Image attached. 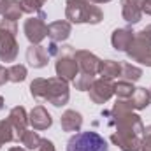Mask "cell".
I'll list each match as a JSON object with an SVG mask.
<instances>
[{"label": "cell", "mask_w": 151, "mask_h": 151, "mask_svg": "<svg viewBox=\"0 0 151 151\" xmlns=\"http://www.w3.org/2000/svg\"><path fill=\"white\" fill-rule=\"evenodd\" d=\"M65 18L69 23L76 25H99L104 19V12L99 5L88 0H67L65 2Z\"/></svg>", "instance_id": "obj_1"}, {"label": "cell", "mask_w": 151, "mask_h": 151, "mask_svg": "<svg viewBox=\"0 0 151 151\" xmlns=\"http://www.w3.org/2000/svg\"><path fill=\"white\" fill-rule=\"evenodd\" d=\"M16 35H18L16 21L2 19L0 21V62L9 63L18 58L19 46H18Z\"/></svg>", "instance_id": "obj_2"}, {"label": "cell", "mask_w": 151, "mask_h": 151, "mask_svg": "<svg viewBox=\"0 0 151 151\" xmlns=\"http://www.w3.org/2000/svg\"><path fill=\"white\" fill-rule=\"evenodd\" d=\"M55 70L56 76L72 83L76 79V76L79 74V67L76 62V47L70 44H63L58 46L56 51V63H55Z\"/></svg>", "instance_id": "obj_3"}, {"label": "cell", "mask_w": 151, "mask_h": 151, "mask_svg": "<svg viewBox=\"0 0 151 151\" xmlns=\"http://www.w3.org/2000/svg\"><path fill=\"white\" fill-rule=\"evenodd\" d=\"M67 151H109V146L100 134L88 130L74 134L67 142Z\"/></svg>", "instance_id": "obj_4"}, {"label": "cell", "mask_w": 151, "mask_h": 151, "mask_svg": "<svg viewBox=\"0 0 151 151\" xmlns=\"http://www.w3.org/2000/svg\"><path fill=\"white\" fill-rule=\"evenodd\" d=\"M109 118V125H113L118 134H134V135H142L144 132V125L139 114L134 111L118 114V116H107Z\"/></svg>", "instance_id": "obj_5"}, {"label": "cell", "mask_w": 151, "mask_h": 151, "mask_svg": "<svg viewBox=\"0 0 151 151\" xmlns=\"http://www.w3.org/2000/svg\"><path fill=\"white\" fill-rule=\"evenodd\" d=\"M23 34L28 39L30 44H40L47 37V23H46V12L39 11L23 23Z\"/></svg>", "instance_id": "obj_6"}, {"label": "cell", "mask_w": 151, "mask_h": 151, "mask_svg": "<svg viewBox=\"0 0 151 151\" xmlns=\"http://www.w3.org/2000/svg\"><path fill=\"white\" fill-rule=\"evenodd\" d=\"M70 99V91H69V81L62 79V77H49L47 79V91H46V102L53 104L55 107H63L67 106Z\"/></svg>", "instance_id": "obj_7"}, {"label": "cell", "mask_w": 151, "mask_h": 151, "mask_svg": "<svg viewBox=\"0 0 151 151\" xmlns=\"http://www.w3.org/2000/svg\"><path fill=\"white\" fill-rule=\"evenodd\" d=\"M90 93V100L93 104H106L111 100V97L114 95V83L113 79H106V77H100V79H95L93 84L90 86L88 90Z\"/></svg>", "instance_id": "obj_8"}, {"label": "cell", "mask_w": 151, "mask_h": 151, "mask_svg": "<svg viewBox=\"0 0 151 151\" xmlns=\"http://www.w3.org/2000/svg\"><path fill=\"white\" fill-rule=\"evenodd\" d=\"M76 62H77L79 72L90 74V76L99 74L100 58H99L95 53H91V51H88V49H77V51H76Z\"/></svg>", "instance_id": "obj_9"}, {"label": "cell", "mask_w": 151, "mask_h": 151, "mask_svg": "<svg viewBox=\"0 0 151 151\" xmlns=\"http://www.w3.org/2000/svg\"><path fill=\"white\" fill-rule=\"evenodd\" d=\"M127 55L132 62H139L141 65L151 67V46L144 44L141 39L134 37L130 47L127 49Z\"/></svg>", "instance_id": "obj_10"}, {"label": "cell", "mask_w": 151, "mask_h": 151, "mask_svg": "<svg viewBox=\"0 0 151 151\" xmlns=\"http://www.w3.org/2000/svg\"><path fill=\"white\" fill-rule=\"evenodd\" d=\"M7 121L11 123L14 134H16V142H19L21 135L25 134V130L28 128V114L25 111L23 106H16L9 111V116H7Z\"/></svg>", "instance_id": "obj_11"}, {"label": "cell", "mask_w": 151, "mask_h": 151, "mask_svg": "<svg viewBox=\"0 0 151 151\" xmlns=\"http://www.w3.org/2000/svg\"><path fill=\"white\" fill-rule=\"evenodd\" d=\"M28 125L37 132L47 130L53 125V116L49 114V111L44 106H35L28 114Z\"/></svg>", "instance_id": "obj_12"}, {"label": "cell", "mask_w": 151, "mask_h": 151, "mask_svg": "<svg viewBox=\"0 0 151 151\" xmlns=\"http://www.w3.org/2000/svg\"><path fill=\"white\" fill-rule=\"evenodd\" d=\"M111 142L118 146L121 151H141L142 146V135H134V134H118L114 132L111 135Z\"/></svg>", "instance_id": "obj_13"}, {"label": "cell", "mask_w": 151, "mask_h": 151, "mask_svg": "<svg viewBox=\"0 0 151 151\" xmlns=\"http://www.w3.org/2000/svg\"><path fill=\"white\" fill-rule=\"evenodd\" d=\"M121 4V16L127 23L135 25L142 18V0H119Z\"/></svg>", "instance_id": "obj_14"}, {"label": "cell", "mask_w": 151, "mask_h": 151, "mask_svg": "<svg viewBox=\"0 0 151 151\" xmlns=\"http://www.w3.org/2000/svg\"><path fill=\"white\" fill-rule=\"evenodd\" d=\"M72 34V23H69L67 19H58L47 25V37L51 39V42H65Z\"/></svg>", "instance_id": "obj_15"}, {"label": "cell", "mask_w": 151, "mask_h": 151, "mask_svg": "<svg viewBox=\"0 0 151 151\" xmlns=\"http://www.w3.org/2000/svg\"><path fill=\"white\" fill-rule=\"evenodd\" d=\"M27 62L34 69H44L49 62V53L40 44H30V47L27 49Z\"/></svg>", "instance_id": "obj_16"}, {"label": "cell", "mask_w": 151, "mask_h": 151, "mask_svg": "<svg viewBox=\"0 0 151 151\" xmlns=\"http://www.w3.org/2000/svg\"><path fill=\"white\" fill-rule=\"evenodd\" d=\"M135 37V32L130 27H123V28H116L111 35V44L116 51H123L127 53V49L130 47L132 40Z\"/></svg>", "instance_id": "obj_17"}, {"label": "cell", "mask_w": 151, "mask_h": 151, "mask_svg": "<svg viewBox=\"0 0 151 151\" xmlns=\"http://www.w3.org/2000/svg\"><path fill=\"white\" fill-rule=\"evenodd\" d=\"M25 14L21 0H0V16L9 21H18Z\"/></svg>", "instance_id": "obj_18"}, {"label": "cell", "mask_w": 151, "mask_h": 151, "mask_svg": "<svg viewBox=\"0 0 151 151\" xmlns=\"http://www.w3.org/2000/svg\"><path fill=\"white\" fill-rule=\"evenodd\" d=\"M60 125L63 132H81L83 128V116L79 111L67 109L60 118Z\"/></svg>", "instance_id": "obj_19"}, {"label": "cell", "mask_w": 151, "mask_h": 151, "mask_svg": "<svg viewBox=\"0 0 151 151\" xmlns=\"http://www.w3.org/2000/svg\"><path fill=\"white\" fill-rule=\"evenodd\" d=\"M128 102H130V106H132L134 111H142V109H146L151 104L150 88H142V86L135 88V93L128 99Z\"/></svg>", "instance_id": "obj_20"}, {"label": "cell", "mask_w": 151, "mask_h": 151, "mask_svg": "<svg viewBox=\"0 0 151 151\" xmlns=\"http://www.w3.org/2000/svg\"><path fill=\"white\" fill-rule=\"evenodd\" d=\"M99 74L106 79H116L121 74V62L114 60H100L99 63Z\"/></svg>", "instance_id": "obj_21"}, {"label": "cell", "mask_w": 151, "mask_h": 151, "mask_svg": "<svg viewBox=\"0 0 151 151\" xmlns=\"http://www.w3.org/2000/svg\"><path fill=\"white\" fill-rule=\"evenodd\" d=\"M119 77L123 81H130V83H135L142 77V69L134 65V63H128V62H121V74Z\"/></svg>", "instance_id": "obj_22"}, {"label": "cell", "mask_w": 151, "mask_h": 151, "mask_svg": "<svg viewBox=\"0 0 151 151\" xmlns=\"http://www.w3.org/2000/svg\"><path fill=\"white\" fill-rule=\"evenodd\" d=\"M46 91H47V79L44 77H35L30 83V95L39 100V102H46Z\"/></svg>", "instance_id": "obj_23"}, {"label": "cell", "mask_w": 151, "mask_h": 151, "mask_svg": "<svg viewBox=\"0 0 151 151\" xmlns=\"http://www.w3.org/2000/svg\"><path fill=\"white\" fill-rule=\"evenodd\" d=\"M40 141H42V137L37 134V130H25V134L21 135V139H19V142L25 146V150H30V151H35L40 146Z\"/></svg>", "instance_id": "obj_24"}, {"label": "cell", "mask_w": 151, "mask_h": 151, "mask_svg": "<svg viewBox=\"0 0 151 151\" xmlns=\"http://www.w3.org/2000/svg\"><path fill=\"white\" fill-rule=\"evenodd\" d=\"M135 84L134 83H130V81H118V83H114V95L118 97V99H125V100H128L134 93H135Z\"/></svg>", "instance_id": "obj_25"}, {"label": "cell", "mask_w": 151, "mask_h": 151, "mask_svg": "<svg viewBox=\"0 0 151 151\" xmlns=\"http://www.w3.org/2000/svg\"><path fill=\"white\" fill-rule=\"evenodd\" d=\"M7 74H9V81L11 83H21V81L27 79L28 70H27V67L23 63H14V65H11L7 69Z\"/></svg>", "instance_id": "obj_26"}, {"label": "cell", "mask_w": 151, "mask_h": 151, "mask_svg": "<svg viewBox=\"0 0 151 151\" xmlns=\"http://www.w3.org/2000/svg\"><path fill=\"white\" fill-rule=\"evenodd\" d=\"M93 81H95V76L79 72V74L76 76V79L72 81V84H74V88L77 90V91H88L90 86L93 84Z\"/></svg>", "instance_id": "obj_27"}, {"label": "cell", "mask_w": 151, "mask_h": 151, "mask_svg": "<svg viewBox=\"0 0 151 151\" xmlns=\"http://www.w3.org/2000/svg\"><path fill=\"white\" fill-rule=\"evenodd\" d=\"M0 141L5 144V142H16V134L11 127V123L5 119H0Z\"/></svg>", "instance_id": "obj_28"}, {"label": "cell", "mask_w": 151, "mask_h": 151, "mask_svg": "<svg viewBox=\"0 0 151 151\" xmlns=\"http://www.w3.org/2000/svg\"><path fill=\"white\" fill-rule=\"evenodd\" d=\"M46 2H47V0H21L25 14H34V12L42 11V5H44Z\"/></svg>", "instance_id": "obj_29"}, {"label": "cell", "mask_w": 151, "mask_h": 151, "mask_svg": "<svg viewBox=\"0 0 151 151\" xmlns=\"http://www.w3.org/2000/svg\"><path fill=\"white\" fill-rule=\"evenodd\" d=\"M141 151H151V125L144 128L142 132V146H141Z\"/></svg>", "instance_id": "obj_30"}, {"label": "cell", "mask_w": 151, "mask_h": 151, "mask_svg": "<svg viewBox=\"0 0 151 151\" xmlns=\"http://www.w3.org/2000/svg\"><path fill=\"white\" fill-rule=\"evenodd\" d=\"M135 37L141 39L144 44H148V46H151V25H148V27H144L141 32H135Z\"/></svg>", "instance_id": "obj_31"}, {"label": "cell", "mask_w": 151, "mask_h": 151, "mask_svg": "<svg viewBox=\"0 0 151 151\" xmlns=\"http://www.w3.org/2000/svg\"><path fill=\"white\" fill-rule=\"evenodd\" d=\"M35 151H56V148H55L53 141H49V139H42V141H40V146H39Z\"/></svg>", "instance_id": "obj_32"}, {"label": "cell", "mask_w": 151, "mask_h": 151, "mask_svg": "<svg viewBox=\"0 0 151 151\" xmlns=\"http://www.w3.org/2000/svg\"><path fill=\"white\" fill-rule=\"evenodd\" d=\"M9 81V74H7V69L4 65H0V86H4L5 83Z\"/></svg>", "instance_id": "obj_33"}, {"label": "cell", "mask_w": 151, "mask_h": 151, "mask_svg": "<svg viewBox=\"0 0 151 151\" xmlns=\"http://www.w3.org/2000/svg\"><path fill=\"white\" fill-rule=\"evenodd\" d=\"M142 12L151 16V0H142Z\"/></svg>", "instance_id": "obj_34"}, {"label": "cell", "mask_w": 151, "mask_h": 151, "mask_svg": "<svg viewBox=\"0 0 151 151\" xmlns=\"http://www.w3.org/2000/svg\"><path fill=\"white\" fill-rule=\"evenodd\" d=\"M88 2H91V4H95V5H99V4H107V2H111V0H88Z\"/></svg>", "instance_id": "obj_35"}, {"label": "cell", "mask_w": 151, "mask_h": 151, "mask_svg": "<svg viewBox=\"0 0 151 151\" xmlns=\"http://www.w3.org/2000/svg\"><path fill=\"white\" fill-rule=\"evenodd\" d=\"M9 151H28V150H25V148H19V146H14V148H11Z\"/></svg>", "instance_id": "obj_36"}, {"label": "cell", "mask_w": 151, "mask_h": 151, "mask_svg": "<svg viewBox=\"0 0 151 151\" xmlns=\"http://www.w3.org/2000/svg\"><path fill=\"white\" fill-rule=\"evenodd\" d=\"M2 109H4V97L0 95V111H2Z\"/></svg>", "instance_id": "obj_37"}, {"label": "cell", "mask_w": 151, "mask_h": 151, "mask_svg": "<svg viewBox=\"0 0 151 151\" xmlns=\"http://www.w3.org/2000/svg\"><path fill=\"white\" fill-rule=\"evenodd\" d=\"M2 144H4V142H2V141H0V148H2Z\"/></svg>", "instance_id": "obj_38"}, {"label": "cell", "mask_w": 151, "mask_h": 151, "mask_svg": "<svg viewBox=\"0 0 151 151\" xmlns=\"http://www.w3.org/2000/svg\"><path fill=\"white\" fill-rule=\"evenodd\" d=\"M150 93H151V88H150Z\"/></svg>", "instance_id": "obj_39"}]
</instances>
